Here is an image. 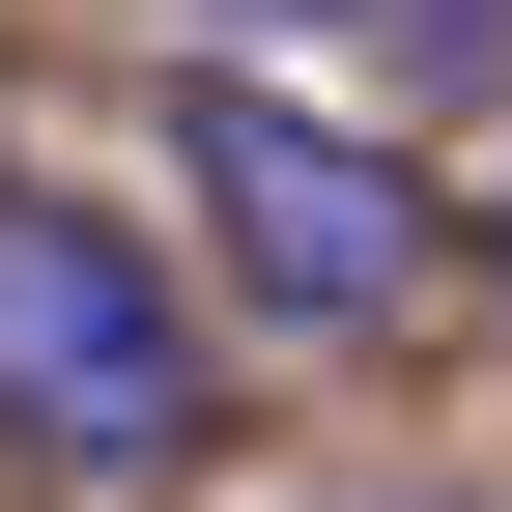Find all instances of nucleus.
<instances>
[{
	"mask_svg": "<svg viewBox=\"0 0 512 512\" xmlns=\"http://www.w3.org/2000/svg\"><path fill=\"white\" fill-rule=\"evenodd\" d=\"M0 456L29 484H171L200 456V285L114 200H0Z\"/></svg>",
	"mask_w": 512,
	"mask_h": 512,
	"instance_id": "f03ea898",
	"label": "nucleus"
},
{
	"mask_svg": "<svg viewBox=\"0 0 512 512\" xmlns=\"http://www.w3.org/2000/svg\"><path fill=\"white\" fill-rule=\"evenodd\" d=\"M342 57H399V86H456V57H512V0H313Z\"/></svg>",
	"mask_w": 512,
	"mask_h": 512,
	"instance_id": "7ed1b4c3",
	"label": "nucleus"
},
{
	"mask_svg": "<svg viewBox=\"0 0 512 512\" xmlns=\"http://www.w3.org/2000/svg\"><path fill=\"white\" fill-rule=\"evenodd\" d=\"M456 256H484V285H512V171H484V200H456Z\"/></svg>",
	"mask_w": 512,
	"mask_h": 512,
	"instance_id": "20e7f679",
	"label": "nucleus"
},
{
	"mask_svg": "<svg viewBox=\"0 0 512 512\" xmlns=\"http://www.w3.org/2000/svg\"><path fill=\"white\" fill-rule=\"evenodd\" d=\"M171 200H200V256L285 342H399V313L456 285V200H427L399 143H342L313 86H171Z\"/></svg>",
	"mask_w": 512,
	"mask_h": 512,
	"instance_id": "f257e3e1",
	"label": "nucleus"
}]
</instances>
